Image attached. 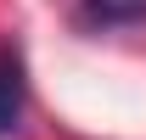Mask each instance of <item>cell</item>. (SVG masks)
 <instances>
[{
    "instance_id": "cell-1",
    "label": "cell",
    "mask_w": 146,
    "mask_h": 140,
    "mask_svg": "<svg viewBox=\"0 0 146 140\" xmlns=\"http://www.w3.org/2000/svg\"><path fill=\"white\" fill-rule=\"evenodd\" d=\"M23 112H28V67L17 45H0V140L23 129Z\"/></svg>"
},
{
    "instance_id": "cell-2",
    "label": "cell",
    "mask_w": 146,
    "mask_h": 140,
    "mask_svg": "<svg viewBox=\"0 0 146 140\" xmlns=\"http://www.w3.org/2000/svg\"><path fill=\"white\" fill-rule=\"evenodd\" d=\"M73 22L84 34H112V28H135L146 22V0H79Z\"/></svg>"
}]
</instances>
